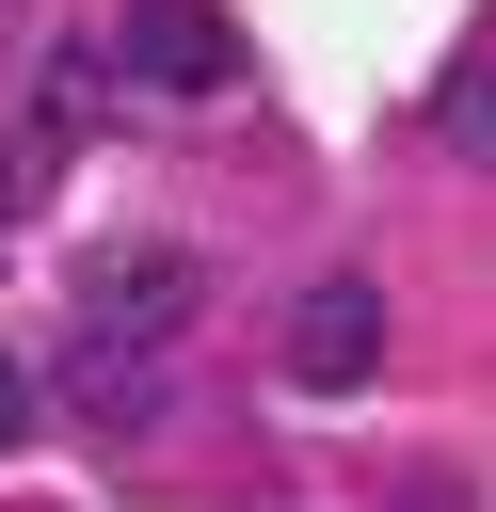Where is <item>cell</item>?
<instances>
[{"instance_id":"277c9868","label":"cell","mask_w":496,"mask_h":512,"mask_svg":"<svg viewBox=\"0 0 496 512\" xmlns=\"http://www.w3.org/2000/svg\"><path fill=\"white\" fill-rule=\"evenodd\" d=\"M48 176H64V144H48V128H16V144H0V240L32 224V192H48Z\"/></svg>"},{"instance_id":"3957f363","label":"cell","mask_w":496,"mask_h":512,"mask_svg":"<svg viewBox=\"0 0 496 512\" xmlns=\"http://www.w3.org/2000/svg\"><path fill=\"white\" fill-rule=\"evenodd\" d=\"M368 368H384V288H368V272H320V288L288 304V384H304V400H352Z\"/></svg>"},{"instance_id":"7a4b0ae2","label":"cell","mask_w":496,"mask_h":512,"mask_svg":"<svg viewBox=\"0 0 496 512\" xmlns=\"http://www.w3.org/2000/svg\"><path fill=\"white\" fill-rule=\"evenodd\" d=\"M112 80L224 96V80H240V32H224V0H128V16H112Z\"/></svg>"},{"instance_id":"5b68a950","label":"cell","mask_w":496,"mask_h":512,"mask_svg":"<svg viewBox=\"0 0 496 512\" xmlns=\"http://www.w3.org/2000/svg\"><path fill=\"white\" fill-rule=\"evenodd\" d=\"M448 144H464V160H496V64H480V80H448Z\"/></svg>"},{"instance_id":"8992f818","label":"cell","mask_w":496,"mask_h":512,"mask_svg":"<svg viewBox=\"0 0 496 512\" xmlns=\"http://www.w3.org/2000/svg\"><path fill=\"white\" fill-rule=\"evenodd\" d=\"M0 448H32V368L0 352Z\"/></svg>"},{"instance_id":"6da1fadb","label":"cell","mask_w":496,"mask_h":512,"mask_svg":"<svg viewBox=\"0 0 496 512\" xmlns=\"http://www.w3.org/2000/svg\"><path fill=\"white\" fill-rule=\"evenodd\" d=\"M192 304H208V272H192L176 240H128V256L80 272V352H160Z\"/></svg>"}]
</instances>
